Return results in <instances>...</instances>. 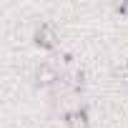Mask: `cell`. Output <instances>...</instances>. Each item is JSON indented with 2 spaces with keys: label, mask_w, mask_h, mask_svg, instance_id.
<instances>
[{
  "label": "cell",
  "mask_w": 128,
  "mask_h": 128,
  "mask_svg": "<svg viewBox=\"0 0 128 128\" xmlns=\"http://www.w3.org/2000/svg\"><path fill=\"white\" fill-rule=\"evenodd\" d=\"M118 13L128 18V0H123V3H118Z\"/></svg>",
  "instance_id": "obj_4"
},
{
  "label": "cell",
  "mask_w": 128,
  "mask_h": 128,
  "mask_svg": "<svg viewBox=\"0 0 128 128\" xmlns=\"http://www.w3.org/2000/svg\"><path fill=\"white\" fill-rule=\"evenodd\" d=\"M35 80H38V86H55L60 80V76H58V70L50 63H40L35 68Z\"/></svg>",
  "instance_id": "obj_1"
},
{
  "label": "cell",
  "mask_w": 128,
  "mask_h": 128,
  "mask_svg": "<svg viewBox=\"0 0 128 128\" xmlns=\"http://www.w3.org/2000/svg\"><path fill=\"white\" fill-rule=\"evenodd\" d=\"M33 38H35V43H38L40 48H53L55 40H58V38H55V30H53L50 25H40V28L35 30Z\"/></svg>",
  "instance_id": "obj_2"
},
{
  "label": "cell",
  "mask_w": 128,
  "mask_h": 128,
  "mask_svg": "<svg viewBox=\"0 0 128 128\" xmlns=\"http://www.w3.org/2000/svg\"><path fill=\"white\" fill-rule=\"evenodd\" d=\"M66 123H68V128H88V113L86 110H73V113H68Z\"/></svg>",
  "instance_id": "obj_3"
}]
</instances>
